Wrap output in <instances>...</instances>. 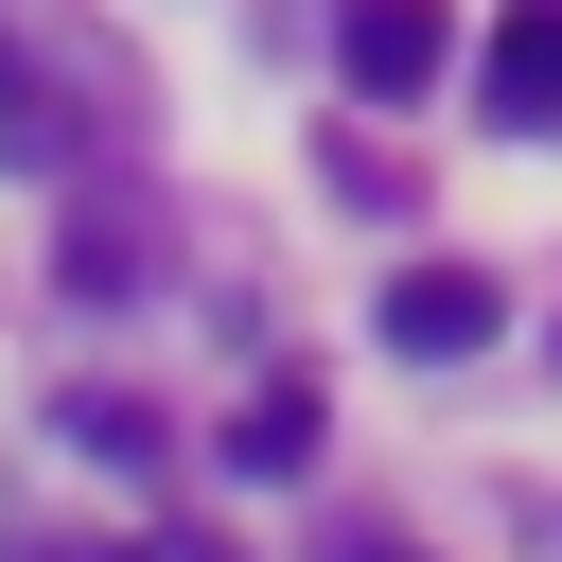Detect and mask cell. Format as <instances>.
<instances>
[{
  "label": "cell",
  "mask_w": 562,
  "mask_h": 562,
  "mask_svg": "<svg viewBox=\"0 0 562 562\" xmlns=\"http://www.w3.org/2000/svg\"><path fill=\"white\" fill-rule=\"evenodd\" d=\"M386 351H422V369L492 351V281H474V263H422V281H386Z\"/></svg>",
  "instance_id": "6da1fadb"
},
{
  "label": "cell",
  "mask_w": 562,
  "mask_h": 562,
  "mask_svg": "<svg viewBox=\"0 0 562 562\" xmlns=\"http://www.w3.org/2000/svg\"><path fill=\"white\" fill-rule=\"evenodd\" d=\"M334 53H351V88H369V105H404V88L439 70V0H351V18H334Z\"/></svg>",
  "instance_id": "7a4b0ae2"
},
{
  "label": "cell",
  "mask_w": 562,
  "mask_h": 562,
  "mask_svg": "<svg viewBox=\"0 0 562 562\" xmlns=\"http://www.w3.org/2000/svg\"><path fill=\"white\" fill-rule=\"evenodd\" d=\"M492 105L562 123V0H509V18H492Z\"/></svg>",
  "instance_id": "3957f363"
},
{
  "label": "cell",
  "mask_w": 562,
  "mask_h": 562,
  "mask_svg": "<svg viewBox=\"0 0 562 562\" xmlns=\"http://www.w3.org/2000/svg\"><path fill=\"white\" fill-rule=\"evenodd\" d=\"M53 281H70V299H140V228H123V211H70Z\"/></svg>",
  "instance_id": "277c9868"
},
{
  "label": "cell",
  "mask_w": 562,
  "mask_h": 562,
  "mask_svg": "<svg viewBox=\"0 0 562 562\" xmlns=\"http://www.w3.org/2000/svg\"><path fill=\"white\" fill-rule=\"evenodd\" d=\"M228 457H246V474H316V386H263V404L228 422Z\"/></svg>",
  "instance_id": "5b68a950"
},
{
  "label": "cell",
  "mask_w": 562,
  "mask_h": 562,
  "mask_svg": "<svg viewBox=\"0 0 562 562\" xmlns=\"http://www.w3.org/2000/svg\"><path fill=\"white\" fill-rule=\"evenodd\" d=\"M53 422H70V439H88V457H123V474H140V457H158V422H140V404H123V386H88V404H53Z\"/></svg>",
  "instance_id": "8992f818"
},
{
  "label": "cell",
  "mask_w": 562,
  "mask_h": 562,
  "mask_svg": "<svg viewBox=\"0 0 562 562\" xmlns=\"http://www.w3.org/2000/svg\"><path fill=\"white\" fill-rule=\"evenodd\" d=\"M70 562H176V544H70Z\"/></svg>",
  "instance_id": "52a82bcc"
},
{
  "label": "cell",
  "mask_w": 562,
  "mask_h": 562,
  "mask_svg": "<svg viewBox=\"0 0 562 562\" xmlns=\"http://www.w3.org/2000/svg\"><path fill=\"white\" fill-rule=\"evenodd\" d=\"M351 562H422V544H351Z\"/></svg>",
  "instance_id": "ba28073f"
}]
</instances>
